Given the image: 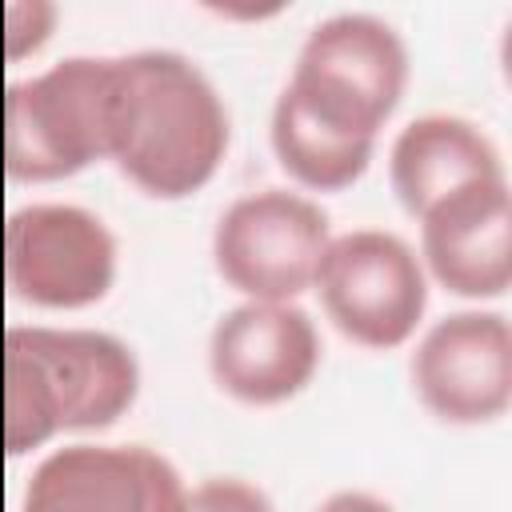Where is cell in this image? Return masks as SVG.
<instances>
[{
	"instance_id": "3957f363",
	"label": "cell",
	"mask_w": 512,
	"mask_h": 512,
	"mask_svg": "<svg viewBox=\"0 0 512 512\" xmlns=\"http://www.w3.org/2000/svg\"><path fill=\"white\" fill-rule=\"evenodd\" d=\"M408 88V44L372 12H332L304 36L284 92L320 124L376 140Z\"/></svg>"
},
{
	"instance_id": "4fadbf2b",
	"label": "cell",
	"mask_w": 512,
	"mask_h": 512,
	"mask_svg": "<svg viewBox=\"0 0 512 512\" xmlns=\"http://www.w3.org/2000/svg\"><path fill=\"white\" fill-rule=\"evenodd\" d=\"M268 136H272V152L280 160V168L312 192H340L352 188L376 152V140H360V136H344L320 120H312L284 88L272 104V120H268Z\"/></svg>"
},
{
	"instance_id": "8992f818",
	"label": "cell",
	"mask_w": 512,
	"mask_h": 512,
	"mask_svg": "<svg viewBox=\"0 0 512 512\" xmlns=\"http://www.w3.org/2000/svg\"><path fill=\"white\" fill-rule=\"evenodd\" d=\"M312 288L336 332L372 352L400 348L428 308V272L420 256L384 228L332 236Z\"/></svg>"
},
{
	"instance_id": "52a82bcc",
	"label": "cell",
	"mask_w": 512,
	"mask_h": 512,
	"mask_svg": "<svg viewBox=\"0 0 512 512\" xmlns=\"http://www.w3.org/2000/svg\"><path fill=\"white\" fill-rule=\"evenodd\" d=\"M116 236L80 204H28L4 224V280L36 308H88L116 284Z\"/></svg>"
},
{
	"instance_id": "2e32d148",
	"label": "cell",
	"mask_w": 512,
	"mask_h": 512,
	"mask_svg": "<svg viewBox=\"0 0 512 512\" xmlns=\"http://www.w3.org/2000/svg\"><path fill=\"white\" fill-rule=\"evenodd\" d=\"M316 512H396L388 500L372 496V492H360V488H340L332 496H324L316 504Z\"/></svg>"
},
{
	"instance_id": "7a4b0ae2",
	"label": "cell",
	"mask_w": 512,
	"mask_h": 512,
	"mask_svg": "<svg viewBox=\"0 0 512 512\" xmlns=\"http://www.w3.org/2000/svg\"><path fill=\"white\" fill-rule=\"evenodd\" d=\"M140 392L136 352L96 328L12 324L4 332V448L24 456L60 432L116 424Z\"/></svg>"
},
{
	"instance_id": "5b68a950",
	"label": "cell",
	"mask_w": 512,
	"mask_h": 512,
	"mask_svg": "<svg viewBox=\"0 0 512 512\" xmlns=\"http://www.w3.org/2000/svg\"><path fill=\"white\" fill-rule=\"evenodd\" d=\"M328 212L292 188L236 196L212 228V264L244 300L288 304L316 284L328 252Z\"/></svg>"
},
{
	"instance_id": "30bf717a",
	"label": "cell",
	"mask_w": 512,
	"mask_h": 512,
	"mask_svg": "<svg viewBox=\"0 0 512 512\" xmlns=\"http://www.w3.org/2000/svg\"><path fill=\"white\" fill-rule=\"evenodd\" d=\"M180 468L144 444H68L28 476L20 512H184Z\"/></svg>"
},
{
	"instance_id": "5bb4252c",
	"label": "cell",
	"mask_w": 512,
	"mask_h": 512,
	"mask_svg": "<svg viewBox=\"0 0 512 512\" xmlns=\"http://www.w3.org/2000/svg\"><path fill=\"white\" fill-rule=\"evenodd\" d=\"M184 512H276L268 492L240 476H208L188 488Z\"/></svg>"
},
{
	"instance_id": "277c9868",
	"label": "cell",
	"mask_w": 512,
	"mask_h": 512,
	"mask_svg": "<svg viewBox=\"0 0 512 512\" xmlns=\"http://www.w3.org/2000/svg\"><path fill=\"white\" fill-rule=\"evenodd\" d=\"M112 56H64L8 84L4 168L24 184H52L108 160Z\"/></svg>"
},
{
	"instance_id": "8fae6325",
	"label": "cell",
	"mask_w": 512,
	"mask_h": 512,
	"mask_svg": "<svg viewBox=\"0 0 512 512\" xmlns=\"http://www.w3.org/2000/svg\"><path fill=\"white\" fill-rule=\"evenodd\" d=\"M420 260L456 296L488 300L512 284L508 180L468 184L420 216Z\"/></svg>"
},
{
	"instance_id": "6da1fadb",
	"label": "cell",
	"mask_w": 512,
	"mask_h": 512,
	"mask_svg": "<svg viewBox=\"0 0 512 512\" xmlns=\"http://www.w3.org/2000/svg\"><path fill=\"white\" fill-rule=\"evenodd\" d=\"M228 108L208 72L172 48L112 56L108 160L148 196L200 192L228 152Z\"/></svg>"
},
{
	"instance_id": "9c48e42d",
	"label": "cell",
	"mask_w": 512,
	"mask_h": 512,
	"mask_svg": "<svg viewBox=\"0 0 512 512\" xmlns=\"http://www.w3.org/2000/svg\"><path fill=\"white\" fill-rule=\"evenodd\" d=\"M420 404L444 424H488L512 404V328L500 312H452L436 320L412 360Z\"/></svg>"
},
{
	"instance_id": "ba28073f",
	"label": "cell",
	"mask_w": 512,
	"mask_h": 512,
	"mask_svg": "<svg viewBox=\"0 0 512 512\" xmlns=\"http://www.w3.org/2000/svg\"><path fill=\"white\" fill-rule=\"evenodd\" d=\"M320 352V332L296 300H244L216 320L208 336V372L224 396L272 408L312 384Z\"/></svg>"
},
{
	"instance_id": "7c38bea8",
	"label": "cell",
	"mask_w": 512,
	"mask_h": 512,
	"mask_svg": "<svg viewBox=\"0 0 512 512\" xmlns=\"http://www.w3.org/2000/svg\"><path fill=\"white\" fill-rule=\"evenodd\" d=\"M388 180L408 216H424L436 200L488 180H508L492 136L452 112H424L408 120L388 152Z\"/></svg>"
},
{
	"instance_id": "9a60e30c",
	"label": "cell",
	"mask_w": 512,
	"mask_h": 512,
	"mask_svg": "<svg viewBox=\"0 0 512 512\" xmlns=\"http://www.w3.org/2000/svg\"><path fill=\"white\" fill-rule=\"evenodd\" d=\"M56 20L52 4H12L8 8V56H24L48 40V28Z\"/></svg>"
}]
</instances>
